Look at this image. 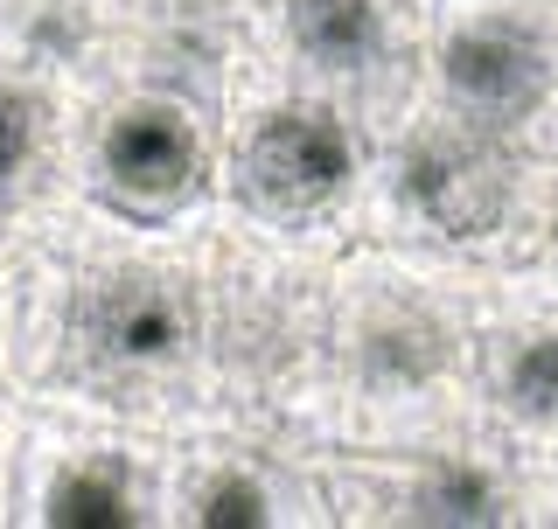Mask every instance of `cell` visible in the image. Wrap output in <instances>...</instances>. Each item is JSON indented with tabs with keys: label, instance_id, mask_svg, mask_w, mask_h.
<instances>
[{
	"label": "cell",
	"instance_id": "6da1fadb",
	"mask_svg": "<svg viewBox=\"0 0 558 529\" xmlns=\"http://www.w3.org/2000/svg\"><path fill=\"white\" fill-rule=\"evenodd\" d=\"M349 174H356V153H349L342 119L322 104H279L244 133L238 196L272 223H307L349 188Z\"/></svg>",
	"mask_w": 558,
	"mask_h": 529
},
{
	"label": "cell",
	"instance_id": "7a4b0ae2",
	"mask_svg": "<svg viewBox=\"0 0 558 529\" xmlns=\"http://www.w3.org/2000/svg\"><path fill=\"white\" fill-rule=\"evenodd\" d=\"M98 196L133 223H168L203 196V139L174 104H126L98 139Z\"/></svg>",
	"mask_w": 558,
	"mask_h": 529
},
{
	"label": "cell",
	"instance_id": "3957f363",
	"mask_svg": "<svg viewBox=\"0 0 558 529\" xmlns=\"http://www.w3.org/2000/svg\"><path fill=\"white\" fill-rule=\"evenodd\" d=\"M440 84H447V98L461 104L475 126H517L523 112L545 104L551 57H545V42H537L523 22L488 14V22H468V28L447 35Z\"/></svg>",
	"mask_w": 558,
	"mask_h": 529
},
{
	"label": "cell",
	"instance_id": "277c9868",
	"mask_svg": "<svg viewBox=\"0 0 558 529\" xmlns=\"http://www.w3.org/2000/svg\"><path fill=\"white\" fill-rule=\"evenodd\" d=\"M398 196L440 237H488L510 209V168L482 133H433L405 153Z\"/></svg>",
	"mask_w": 558,
	"mask_h": 529
},
{
	"label": "cell",
	"instance_id": "5b68a950",
	"mask_svg": "<svg viewBox=\"0 0 558 529\" xmlns=\"http://www.w3.org/2000/svg\"><path fill=\"white\" fill-rule=\"evenodd\" d=\"M77 334L98 362H119V369H154L182 348V299H174L161 279L147 272H119V279H98L92 293L77 299Z\"/></svg>",
	"mask_w": 558,
	"mask_h": 529
},
{
	"label": "cell",
	"instance_id": "8992f818",
	"mask_svg": "<svg viewBox=\"0 0 558 529\" xmlns=\"http://www.w3.org/2000/svg\"><path fill=\"white\" fill-rule=\"evenodd\" d=\"M287 35L314 70H336V77H356V70H371L384 57L377 0H293Z\"/></svg>",
	"mask_w": 558,
	"mask_h": 529
},
{
	"label": "cell",
	"instance_id": "52a82bcc",
	"mask_svg": "<svg viewBox=\"0 0 558 529\" xmlns=\"http://www.w3.org/2000/svg\"><path fill=\"white\" fill-rule=\"evenodd\" d=\"M43 522H57V529H126V522H140V508H133L126 473L98 460V467H70V473L49 481Z\"/></svg>",
	"mask_w": 558,
	"mask_h": 529
},
{
	"label": "cell",
	"instance_id": "ba28073f",
	"mask_svg": "<svg viewBox=\"0 0 558 529\" xmlns=\"http://www.w3.org/2000/svg\"><path fill=\"white\" fill-rule=\"evenodd\" d=\"M412 516L418 522H496L502 502H496V481L475 467H433L412 495Z\"/></svg>",
	"mask_w": 558,
	"mask_h": 529
},
{
	"label": "cell",
	"instance_id": "9c48e42d",
	"mask_svg": "<svg viewBox=\"0 0 558 529\" xmlns=\"http://www.w3.org/2000/svg\"><path fill=\"white\" fill-rule=\"evenodd\" d=\"M502 397H510L523 418L558 426V334H537V342H523L517 356L502 362Z\"/></svg>",
	"mask_w": 558,
	"mask_h": 529
},
{
	"label": "cell",
	"instance_id": "30bf717a",
	"mask_svg": "<svg viewBox=\"0 0 558 529\" xmlns=\"http://www.w3.org/2000/svg\"><path fill=\"white\" fill-rule=\"evenodd\" d=\"M266 516H272L266 488H258V481H244V473L217 481V488H209V495L196 502V522H209V529H258Z\"/></svg>",
	"mask_w": 558,
	"mask_h": 529
},
{
	"label": "cell",
	"instance_id": "8fae6325",
	"mask_svg": "<svg viewBox=\"0 0 558 529\" xmlns=\"http://www.w3.org/2000/svg\"><path fill=\"white\" fill-rule=\"evenodd\" d=\"M28 153H35V104L0 84V182H14L28 168Z\"/></svg>",
	"mask_w": 558,
	"mask_h": 529
}]
</instances>
